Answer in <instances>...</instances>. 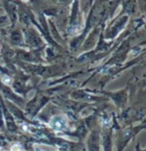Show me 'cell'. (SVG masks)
Masks as SVG:
<instances>
[{
	"label": "cell",
	"instance_id": "2",
	"mask_svg": "<svg viewBox=\"0 0 146 151\" xmlns=\"http://www.w3.org/2000/svg\"><path fill=\"white\" fill-rule=\"evenodd\" d=\"M140 52H141V48H139V47H136V48H134L133 50L131 51V55L132 56H134V57H136L138 54H140Z\"/></svg>",
	"mask_w": 146,
	"mask_h": 151
},
{
	"label": "cell",
	"instance_id": "1",
	"mask_svg": "<svg viewBox=\"0 0 146 151\" xmlns=\"http://www.w3.org/2000/svg\"><path fill=\"white\" fill-rule=\"evenodd\" d=\"M50 125L54 129H57V130H63V129H65L68 126L67 118L65 116H62V115L55 116L50 121Z\"/></svg>",
	"mask_w": 146,
	"mask_h": 151
},
{
	"label": "cell",
	"instance_id": "4",
	"mask_svg": "<svg viewBox=\"0 0 146 151\" xmlns=\"http://www.w3.org/2000/svg\"><path fill=\"white\" fill-rule=\"evenodd\" d=\"M2 82H3L4 83H6V85H9V83H11L12 79H11V78H9V77H7V76H4Z\"/></svg>",
	"mask_w": 146,
	"mask_h": 151
},
{
	"label": "cell",
	"instance_id": "3",
	"mask_svg": "<svg viewBox=\"0 0 146 151\" xmlns=\"http://www.w3.org/2000/svg\"><path fill=\"white\" fill-rule=\"evenodd\" d=\"M10 150L11 151H21L22 149H21V145L20 144H13L12 146H11V148H10Z\"/></svg>",
	"mask_w": 146,
	"mask_h": 151
}]
</instances>
